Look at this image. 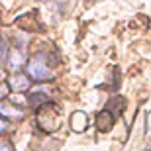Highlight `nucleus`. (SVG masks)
I'll return each mask as SVG.
<instances>
[{"instance_id": "nucleus-1", "label": "nucleus", "mask_w": 151, "mask_h": 151, "mask_svg": "<svg viewBox=\"0 0 151 151\" xmlns=\"http://www.w3.org/2000/svg\"><path fill=\"white\" fill-rule=\"evenodd\" d=\"M37 126L43 129L45 134H53L61 126V108L55 102H43L41 106H37V114H35Z\"/></svg>"}, {"instance_id": "nucleus-8", "label": "nucleus", "mask_w": 151, "mask_h": 151, "mask_svg": "<svg viewBox=\"0 0 151 151\" xmlns=\"http://www.w3.org/2000/svg\"><path fill=\"white\" fill-rule=\"evenodd\" d=\"M108 108H110L116 116H120V114L124 112V108H126V98H124V96H114L112 100L108 102Z\"/></svg>"}, {"instance_id": "nucleus-5", "label": "nucleus", "mask_w": 151, "mask_h": 151, "mask_svg": "<svg viewBox=\"0 0 151 151\" xmlns=\"http://www.w3.org/2000/svg\"><path fill=\"white\" fill-rule=\"evenodd\" d=\"M8 88L14 92H28L29 90V77L22 73H14L8 78Z\"/></svg>"}, {"instance_id": "nucleus-11", "label": "nucleus", "mask_w": 151, "mask_h": 151, "mask_svg": "<svg viewBox=\"0 0 151 151\" xmlns=\"http://www.w3.org/2000/svg\"><path fill=\"white\" fill-rule=\"evenodd\" d=\"M6 49H8V45H6V41L2 39V43H0V65L6 61Z\"/></svg>"}, {"instance_id": "nucleus-14", "label": "nucleus", "mask_w": 151, "mask_h": 151, "mask_svg": "<svg viewBox=\"0 0 151 151\" xmlns=\"http://www.w3.org/2000/svg\"><path fill=\"white\" fill-rule=\"evenodd\" d=\"M6 94H8V86H6V84H2V83H0V98H4Z\"/></svg>"}, {"instance_id": "nucleus-3", "label": "nucleus", "mask_w": 151, "mask_h": 151, "mask_svg": "<svg viewBox=\"0 0 151 151\" xmlns=\"http://www.w3.org/2000/svg\"><path fill=\"white\" fill-rule=\"evenodd\" d=\"M114 124H116V114H114L108 106L104 108V110H100V112L96 114V118H94V126H96V129H98L100 134H108V132L114 128Z\"/></svg>"}, {"instance_id": "nucleus-12", "label": "nucleus", "mask_w": 151, "mask_h": 151, "mask_svg": "<svg viewBox=\"0 0 151 151\" xmlns=\"http://www.w3.org/2000/svg\"><path fill=\"white\" fill-rule=\"evenodd\" d=\"M6 129H8V120L0 116V134H4Z\"/></svg>"}, {"instance_id": "nucleus-9", "label": "nucleus", "mask_w": 151, "mask_h": 151, "mask_svg": "<svg viewBox=\"0 0 151 151\" xmlns=\"http://www.w3.org/2000/svg\"><path fill=\"white\" fill-rule=\"evenodd\" d=\"M28 100L34 108H37V106H41L43 102H47V94H45L43 90H35V92H32V94L28 96Z\"/></svg>"}, {"instance_id": "nucleus-10", "label": "nucleus", "mask_w": 151, "mask_h": 151, "mask_svg": "<svg viewBox=\"0 0 151 151\" xmlns=\"http://www.w3.org/2000/svg\"><path fill=\"white\" fill-rule=\"evenodd\" d=\"M145 147H151V110L145 114Z\"/></svg>"}, {"instance_id": "nucleus-4", "label": "nucleus", "mask_w": 151, "mask_h": 151, "mask_svg": "<svg viewBox=\"0 0 151 151\" xmlns=\"http://www.w3.org/2000/svg\"><path fill=\"white\" fill-rule=\"evenodd\" d=\"M69 124H71V129H73L75 134H83V132H86V129H88V126H90L88 114L83 112V110H75V112L71 114Z\"/></svg>"}, {"instance_id": "nucleus-13", "label": "nucleus", "mask_w": 151, "mask_h": 151, "mask_svg": "<svg viewBox=\"0 0 151 151\" xmlns=\"http://www.w3.org/2000/svg\"><path fill=\"white\" fill-rule=\"evenodd\" d=\"M0 149H14V145H12L10 141H0Z\"/></svg>"}, {"instance_id": "nucleus-6", "label": "nucleus", "mask_w": 151, "mask_h": 151, "mask_svg": "<svg viewBox=\"0 0 151 151\" xmlns=\"http://www.w3.org/2000/svg\"><path fill=\"white\" fill-rule=\"evenodd\" d=\"M24 110L22 108H16L14 104H8V102H0V116L6 118V120H22L24 118Z\"/></svg>"}, {"instance_id": "nucleus-15", "label": "nucleus", "mask_w": 151, "mask_h": 151, "mask_svg": "<svg viewBox=\"0 0 151 151\" xmlns=\"http://www.w3.org/2000/svg\"><path fill=\"white\" fill-rule=\"evenodd\" d=\"M2 81H4V71L0 69V83H2Z\"/></svg>"}, {"instance_id": "nucleus-7", "label": "nucleus", "mask_w": 151, "mask_h": 151, "mask_svg": "<svg viewBox=\"0 0 151 151\" xmlns=\"http://www.w3.org/2000/svg\"><path fill=\"white\" fill-rule=\"evenodd\" d=\"M6 63H8V69H10V71H18V69L26 63V57H24V53L20 49H16L6 57Z\"/></svg>"}, {"instance_id": "nucleus-2", "label": "nucleus", "mask_w": 151, "mask_h": 151, "mask_svg": "<svg viewBox=\"0 0 151 151\" xmlns=\"http://www.w3.org/2000/svg\"><path fill=\"white\" fill-rule=\"evenodd\" d=\"M26 71H28V77L32 78V81H51V78L55 77L53 75V71L49 69V65H47V57L45 55H35L32 57L28 63H26Z\"/></svg>"}]
</instances>
